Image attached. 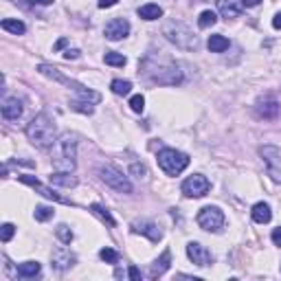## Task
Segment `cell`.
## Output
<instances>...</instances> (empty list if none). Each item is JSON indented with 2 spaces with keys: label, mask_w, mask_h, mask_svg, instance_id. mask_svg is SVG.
<instances>
[{
  "label": "cell",
  "mask_w": 281,
  "mask_h": 281,
  "mask_svg": "<svg viewBox=\"0 0 281 281\" xmlns=\"http://www.w3.org/2000/svg\"><path fill=\"white\" fill-rule=\"evenodd\" d=\"M26 139H29L35 147H42V150H48L53 147L55 143V136H57V130H55V123L48 114H37L33 117L29 123H26Z\"/></svg>",
  "instance_id": "1"
},
{
  "label": "cell",
  "mask_w": 281,
  "mask_h": 281,
  "mask_svg": "<svg viewBox=\"0 0 281 281\" xmlns=\"http://www.w3.org/2000/svg\"><path fill=\"white\" fill-rule=\"evenodd\" d=\"M37 70L44 75V77H48V79H55V81H59V84H64V86H68L70 90H75L77 95H79L81 99H86V101H90V103H99L101 101V95L95 90H90V88H86L84 84H79V81H75V79H70V77H66L59 73L55 66L51 64H40L37 66Z\"/></svg>",
  "instance_id": "2"
},
{
  "label": "cell",
  "mask_w": 281,
  "mask_h": 281,
  "mask_svg": "<svg viewBox=\"0 0 281 281\" xmlns=\"http://www.w3.org/2000/svg\"><path fill=\"white\" fill-rule=\"evenodd\" d=\"M158 167L167 176H178L180 172H185V169L189 167V156H187L185 152L165 147V150L158 152Z\"/></svg>",
  "instance_id": "3"
},
{
  "label": "cell",
  "mask_w": 281,
  "mask_h": 281,
  "mask_svg": "<svg viewBox=\"0 0 281 281\" xmlns=\"http://www.w3.org/2000/svg\"><path fill=\"white\" fill-rule=\"evenodd\" d=\"M165 37L180 48H196L198 46L196 35L189 31V26L183 24V22H169V24H165Z\"/></svg>",
  "instance_id": "4"
},
{
  "label": "cell",
  "mask_w": 281,
  "mask_h": 281,
  "mask_svg": "<svg viewBox=\"0 0 281 281\" xmlns=\"http://www.w3.org/2000/svg\"><path fill=\"white\" fill-rule=\"evenodd\" d=\"M59 145V156L55 158V167L59 172H73L75 169V147H77V139L73 134H64L62 139L57 141Z\"/></svg>",
  "instance_id": "5"
},
{
  "label": "cell",
  "mask_w": 281,
  "mask_h": 281,
  "mask_svg": "<svg viewBox=\"0 0 281 281\" xmlns=\"http://www.w3.org/2000/svg\"><path fill=\"white\" fill-rule=\"evenodd\" d=\"M97 174H99V178L108 187H112L114 191H119V194H132V183L128 180V176H123L119 169H114L112 165H101V167L97 169Z\"/></svg>",
  "instance_id": "6"
},
{
  "label": "cell",
  "mask_w": 281,
  "mask_h": 281,
  "mask_svg": "<svg viewBox=\"0 0 281 281\" xmlns=\"http://www.w3.org/2000/svg\"><path fill=\"white\" fill-rule=\"evenodd\" d=\"M260 156L264 158V163H266V167H268V176H271L275 183H281V147L262 145Z\"/></svg>",
  "instance_id": "7"
},
{
  "label": "cell",
  "mask_w": 281,
  "mask_h": 281,
  "mask_svg": "<svg viewBox=\"0 0 281 281\" xmlns=\"http://www.w3.org/2000/svg\"><path fill=\"white\" fill-rule=\"evenodd\" d=\"M180 189H183V194H185L187 198H202V196L209 194V189H211V183H209L207 176L194 174V176H189V178L185 180Z\"/></svg>",
  "instance_id": "8"
},
{
  "label": "cell",
  "mask_w": 281,
  "mask_h": 281,
  "mask_svg": "<svg viewBox=\"0 0 281 281\" xmlns=\"http://www.w3.org/2000/svg\"><path fill=\"white\" fill-rule=\"evenodd\" d=\"M198 224L205 231H213L216 233V231L224 227V213L218 207H205L198 213Z\"/></svg>",
  "instance_id": "9"
},
{
  "label": "cell",
  "mask_w": 281,
  "mask_h": 281,
  "mask_svg": "<svg viewBox=\"0 0 281 281\" xmlns=\"http://www.w3.org/2000/svg\"><path fill=\"white\" fill-rule=\"evenodd\" d=\"M128 33H130V22L125 20V18H114V20H110L108 24H106V29H103V35H106L110 42L123 40Z\"/></svg>",
  "instance_id": "10"
},
{
  "label": "cell",
  "mask_w": 281,
  "mask_h": 281,
  "mask_svg": "<svg viewBox=\"0 0 281 281\" xmlns=\"http://www.w3.org/2000/svg\"><path fill=\"white\" fill-rule=\"evenodd\" d=\"M187 255H189V260L194 262L196 266H200V268H205V266H209V264L213 262L211 253H209L202 244H198V242H189V244H187Z\"/></svg>",
  "instance_id": "11"
},
{
  "label": "cell",
  "mask_w": 281,
  "mask_h": 281,
  "mask_svg": "<svg viewBox=\"0 0 281 281\" xmlns=\"http://www.w3.org/2000/svg\"><path fill=\"white\" fill-rule=\"evenodd\" d=\"M51 262H53V268H57V271H68V268L75 266L77 257H75L68 249L59 246V249H55V251L51 253Z\"/></svg>",
  "instance_id": "12"
},
{
  "label": "cell",
  "mask_w": 281,
  "mask_h": 281,
  "mask_svg": "<svg viewBox=\"0 0 281 281\" xmlns=\"http://www.w3.org/2000/svg\"><path fill=\"white\" fill-rule=\"evenodd\" d=\"M132 231L145 235V238H150L152 242H158L163 238V231L158 229L152 220H134V222H132Z\"/></svg>",
  "instance_id": "13"
},
{
  "label": "cell",
  "mask_w": 281,
  "mask_h": 281,
  "mask_svg": "<svg viewBox=\"0 0 281 281\" xmlns=\"http://www.w3.org/2000/svg\"><path fill=\"white\" fill-rule=\"evenodd\" d=\"M255 110H257V114H260L262 119H277L281 106H279L277 99H260Z\"/></svg>",
  "instance_id": "14"
},
{
  "label": "cell",
  "mask_w": 281,
  "mask_h": 281,
  "mask_svg": "<svg viewBox=\"0 0 281 281\" xmlns=\"http://www.w3.org/2000/svg\"><path fill=\"white\" fill-rule=\"evenodd\" d=\"M20 180L24 185H29V187H33V189H37L40 191V194L44 196V198H48V200H55V202H64V205H68V200H64L62 196L59 194H55L53 189H48V187H44L42 183H37L35 178H33V176H20Z\"/></svg>",
  "instance_id": "15"
},
{
  "label": "cell",
  "mask_w": 281,
  "mask_h": 281,
  "mask_svg": "<svg viewBox=\"0 0 281 281\" xmlns=\"http://www.w3.org/2000/svg\"><path fill=\"white\" fill-rule=\"evenodd\" d=\"M2 117L7 121H18L22 117V101L18 97H7L2 101Z\"/></svg>",
  "instance_id": "16"
},
{
  "label": "cell",
  "mask_w": 281,
  "mask_h": 281,
  "mask_svg": "<svg viewBox=\"0 0 281 281\" xmlns=\"http://www.w3.org/2000/svg\"><path fill=\"white\" fill-rule=\"evenodd\" d=\"M48 180H51V185H57V187H66V189H70V187H77V176H73L70 172H55L48 176Z\"/></svg>",
  "instance_id": "17"
},
{
  "label": "cell",
  "mask_w": 281,
  "mask_h": 281,
  "mask_svg": "<svg viewBox=\"0 0 281 281\" xmlns=\"http://www.w3.org/2000/svg\"><path fill=\"white\" fill-rule=\"evenodd\" d=\"M169 264H172V253H169V251H165L163 253V255L161 257H158V260L156 262H154L152 264V271H150V277L152 279H156V277H161V275L165 273V271H167V268H169Z\"/></svg>",
  "instance_id": "18"
},
{
  "label": "cell",
  "mask_w": 281,
  "mask_h": 281,
  "mask_svg": "<svg viewBox=\"0 0 281 281\" xmlns=\"http://www.w3.org/2000/svg\"><path fill=\"white\" fill-rule=\"evenodd\" d=\"M253 220H255L257 224H268L271 222V218H273V211H271V207L266 205V202H257L255 207H253Z\"/></svg>",
  "instance_id": "19"
},
{
  "label": "cell",
  "mask_w": 281,
  "mask_h": 281,
  "mask_svg": "<svg viewBox=\"0 0 281 281\" xmlns=\"http://www.w3.org/2000/svg\"><path fill=\"white\" fill-rule=\"evenodd\" d=\"M218 7H220V13H222V18H238L240 15V4L235 2V0H218Z\"/></svg>",
  "instance_id": "20"
},
{
  "label": "cell",
  "mask_w": 281,
  "mask_h": 281,
  "mask_svg": "<svg viewBox=\"0 0 281 281\" xmlns=\"http://www.w3.org/2000/svg\"><path fill=\"white\" fill-rule=\"evenodd\" d=\"M40 271H42L40 262H24V264H20V266H18V277L31 279V277H37Z\"/></svg>",
  "instance_id": "21"
},
{
  "label": "cell",
  "mask_w": 281,
  "mask_h": 281,
  "mask_svg": "<svg viewBox=\"0 0 281 281\" xmlns=\"http://www.w3.org/2000/svg\"><path fill=\"white\" fill-rule=\"evenodd\" d=\"M139 15L143 20H158L163 15V9L158 7V4H143V7H139Z\"/></svg>",
  "instance_id": "22"
},
{
  "label": "cell",
  "mask_w": 281,
  "mask_h": 281,
  "mask_svg": "<svg viewBox=\"0 0 281 281\" xmlns=\"http://www.w3.org/2000/svg\"><path fill=\"white\" fill-rule=\"evenodd\" d=\"M207 46L211 53H224L229 48V40L224 35H211L207 42Z\"/></svg>",
  "instance_id": "23"
},
{
  "label": "cell",
  "mask_w": 281,
  "mask_h": 281,
  "mask_svg": "<svg viewBox=\"0 0 281 281\" xmlns=\"http://www.w3.org/2000/svg\"><path fill=\"white\" fill-rule=\"evenodd\" d=\"M70 110H75V112H81V114H92V112H95L92 103L86 101V99H70Z\"/></svg>",
  "instance_id": "24"
},
{
  "label": "cell",
  "mask_w": 281,
  "mask_h": 281,
  "mask_svg": "<svg viewBox=\"0 0 281 281\" xmlns=\"http://www.w3.org/2000/svg\"><path fill=\"white\" fill-rule=\"evenodd\" d=\"M2 29L9 31V33H15V35H22V33L26 31V26H24V22H20V20L4 18V20H2Z\"/></svg>",
  "instance_id": "25"
},
{
  "label": "cell",
  "mask_w": 281,
  "mask_h": 281,
  "mask_svg": "<svg viewBox=\"0 0 281 281\" xmlns=\"http://www.w3.org/2000/svg\"><path fill=\"white\" fill-rule=\"evenodd\" d=\"M33 216H35L37 222H48V220L55 216V209L53 207H46V205H37L35 211H33Z\"/></svg>",
  "instance_id": "26"
},
{
  "label": "cell",
  "mask_w": 281,
  "mask_h": 281,
  "mask_svg": "<svg viewBox=\"0 0 281 281\" xmlns=\"http://www.w3.org/2000/svg\"><path fill=\"white\" fill-rule=\"evenodd\" d=\"M110 88H112V92L114 95H130V90H132V81L128 79H114L112 84H110Z\"/></svg>",
  "instance_id": "27"
},
{
  "label": "cell",
  "mask_w": 281,
  "mask_h": 281,
  "mask_svg": "<svg viewBox=\"0 0 281 281\" xmlns=\"http://www.w3.org/2000/svg\"><path fill=\"white\" fill-rule=\"evenodd\" d=\"M90 211H92V213H97V216L101 218L103 222H108L110 227H114V224H117V220H114L112 216H110L108 209H106V207H101V205H97V202H95V205H90Z\"/></svg>",
  "instance_id": "28"
},
{
  "label": "cell",
  "mask_w": 281,
  "mask_h": 281,
  "mask_svg": "<svg viewBox=\"0 0 281 281\" xmlns=\"http://www.w3.org/2000/svg\"><path fill=\"white\" fill-rule=\"evenodd\" d=\"M216 22H218V15L207 9V11H202L200 18H198V26H200V29H209V26H213Z\"/></svg>",
  "instance_id": "29"
},
{
  "label": "cell",
  "mask_w": 281,
  "mask_h": 281,
  "mask_svg": "<svg viewBox=\"0 0 281 281\" xmlns=\"http://www.w3.org/2000/svg\"><path fill=\"white\" fill-rule=\"evenodd\" d=\"M103 59H106V64L110 66H125V55H121V53H114V51H108L106 55H103Z\"/></svg>",
  "instance_id": "30"
},
{
  "label": "cell",
  "mask_w": 281,
  "mask_h": 281,
  "mask_svg": "<svg viewBox=\"0 0 281 281\" xmlns=\"http://www.w3.org/2000/svg\"><path fill=\"white\" fill-rule=\"evenodd\" d=\"M55 235L59 238L62 244H70V242H73V231L66 227V224H59V227L55 229Z\"/></svg>",
  "instance_id": "31"
},
{
  "label": "cell",
  "mask_w": 281,
  "mask_h": 281,
  "mask_svg": "<svg viewBox=\"0 0 281 281\" xmlns=\"http://www.w3.org/2000/svg\"><path fill=\"white\" fill-rule=\"evenodd\" d=\"M99 257H101V260L106 262V264H117V260H119L117 251L108 249V246H106V249H101V251H99Z\"/></svg>",
  "instance_id": "32"
},
{
  "label": "cell",
  "mask_w": 281,
  "mask_h": 281,
  "mask_svg": "<svg viewBox=\"0 0 281 281\" xmlns=\"http://www.w3.org/2000/svg\"><path fill=\"white\" fill-rule=\"evenodd\" d=\"M130 108L134 110V112H143V108H145V97H143V95H134L130 99Z\"/></svg>",
  "instance_id": "33"
},
{
  "label": "cell",
  "mask_w": 281,
  "mask_h": 281,
  "mask_svg": "<svg viewBox=\"0 0 281 281\" xmlns=\"http://www.w3.org/2000/svg\"><path fill=\"white\" fill-rule=\"evenodd\" d=\"M13 235H15V227H13V224H2V231H0V238H2V242H4V244H7V242L11 240V238H13Z\"/></svg>",
  "instance_id": "34"
},
{
  "label": "cell",
  "mask_w": 281,
  "mask_h": 281,
  "mask_svg": "<svg viewBox=\"0 0 281 281\" xmlns=\"http://www.w3.org/2000/svg\"><path fill=\"white\" fill-rule=\"evenodd\" d=\"M130 172L134 174L136 178H145V176H147L145 165H139V163H132V165H130Z\"/></svg>",
  "instance_id": "35"
},
{
  "label": "cell",
  "mask_w": 281,
  "mask_h": 281,
  "mask_svg": "<svg viewBox=\"0 0 281 281\" xmlns=\"http://www.w3.org/2000/svg\"><path fill=\"white\" fill-rule=\"evenodd\" d=\"M79 48H68V51H66L64 53V59H77V57H79Z\"/></svg>",
  "instance_id": "36"
},
{
  "label": "cell",
  "mask_w": 281,
  "mask_h": 281,
  "mask_svg": "<svg viewBox=\"0 0 281 281\" xmlns=\"http://www.w3.org/2000/svg\"><path fill=\"white\" fill-rule=\"evenodd\" d=\"M119 0H99V9H110V7H114Z\"/></svg>",
  "instance_id": "37"
},
{
  "label": "cell",
  "mask_w": 281,
  "mask_h": 281,
  "mask_svg": "<svg viewBox=\"0 0 281 281\" xmlns=\"http://www.w3.org/2000/svg\"><path fill=\"white\" fill-rule=\"evenodd\" d=\"M273 242H275V246H279L281 249V227L273 231Z\"/></svg>",
  "instance_id": "38"
},
{
  "label": "cell",
  "mask_w": 281,
  "mask_h": 281,
  "mask_svg": "<svg viewBox=\"0 0 281 281\" xmlns=\"http://www.w3.org/2000/svg\"><path fill=\"white\" fill-rule=\"evenodd\" d=\"M128 275H130V279H141V271H139V268H136V266H130Z\"/></svg>",
  "instance_id": "39"
},
{
  "label": "cell",
  "mask_w": 281,
  "mask_h": 281,
  "mask_svg": "<svg viewBox=\"0 0 281 281\" xmlns=\"http://www.w3.org/2000/svg\"><path fill=\"white\" fill-rule=\"evenodd\" d=\"M260 2H262V0H242V4H244V7H257Z\"/></svg>",
  "instance_id": "40"
},
{
  "label": "cell",
  "mask_w": 281,
  "mask_h": 281,
  "mask_svg": "<svg viewBox=\"0 0 281 281\" xmlns=\"http://www.w3.org/2000/svg\"><path fill=\"white\" fill-rule=\"evenodd\" d=\"M273 26H275V29H281V11L273 18Z\"/></svg>",
  "instance_id": "41"
},
{
  "label": "cell",
  "mask_w": 281,
  "mask_h": 281,
  "mask_svg": "<svg viewBox=\"0 0 281 281\" xmlns=\"http://www.w3.org/2000/svg\"><path fill=\"white\" fill-rule=\"evenodd\" d=\"M66 44H68V40H66V37H62V40H59L57 44H55V51H59V48H64Z\"/></svg>",
  "instance_id": "42"
},
{
  "label": "cell",
  "mask_w": 281,
  "mask_h": 281,
  "mask_svg": "<svg viewBox=\"0 0 281 281\" xmlns=\"http://www.w3.org/2000/svg\"><path fill=\"white\" fill-rule=\"evenodd\" d=\"M35 4H42V7H46V4H53L55 0H33Z\"/></svg>",
  "instance_id": "43"
}]
</instances>
